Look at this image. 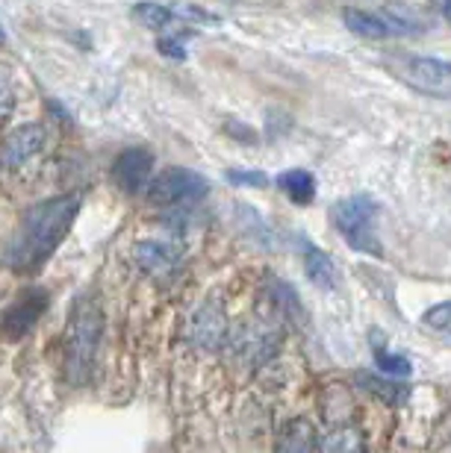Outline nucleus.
Segmentation results:
<instances>
[{
    "label": "nucleus",
    "mask_w": 451,
    "mask_h": 453,
    "mask_svg": "<svg viewBox=\"0 0 451 453\" xmlns=\"http://www.w3.org/2000/svg\"><path fill=\"white\" fill-rule=\"evenodd\" d=\"M83 206V195L71 192L62 197H51L30 206L21 221H18L12 239L6 244L4 262L15 274H35L48 262L62 239L71 233V226L77 221V212Z\"/></svg>",
    "instance_id": "1"
},
{
    "label": "nucleus",
    "mask_w": 451,
    "mask_h": 453,
    "mask_svg": "<svg viewBox=\"0 0 451 453\" xmlns=\"http://www.w3.org/2000/svg\"><path fill=\"white\" fill-rule=\"evenodd\" d=\"M104 333V315L92 297H80L66 327V380L71 386H83L92 374L97 344Z\"/></svg>",
    "instance_id": "2"
},
{
    "label": "nucleus",
    "mask_w": 451,
    "mask_h": 453,
    "mask_svg": "<svg viewBox=\"0 0 451 453\" xmlns=\"http://www.w3.org/2000/svg\"><path fill=\"white\" fill-rule=\"evenodd\" d=\"M330 221L354 250L381 257V239H377V203L369 195H351L346 201H337L330 206Z\"/></svg>",
    "instance_id": "3"
},
{
    "label": "nucleus",
    "mask_w": 451,
    "mask_h": 453,
    "mask_svg": "<svg viewBox=\"0 0 451 453\" xmlns=\"http://www.w3.org/2000/svg\"><path fill=\"white\" fill-rule=\"evenodd\" d=\"M390 68L401 83H408L416 92L451 101V62L431 57H395Z\"/></svg>",
    "instance_id": "4"
},
{
    "label": "nucleus",
    "mask_w": 451,
    "mask_h": 453,
    "mask_svg": "<svg viewBox=\"0 0 451 453\" xmlns=\"http://www.w3.org/2000/svg\"><path fill=\"white\" fill-rule=\"evenodd\" d=\"M206 180L198 171L189 168H166L159 177L151 180L148 186V201L157 206H177V203H192L198 197L206 195Z\"/></svg>",
    "instance_id": "5"
},
{
    "label": "nucleus",
    "mask_w": 451,
    "mask_h": 453,
    "mask_svg": "<svg viewBox=\"0 0 451 453\" xmlns=\"http://www.w3.org/2000/svg\"><path fill=\"white\" fill-rule=\"evenodd\" d=\"M44 306H48V297L42 292H27L24 297H18V301L9 303L4 315H0V336L9 342L24 339L27 333L35 327V321L42 319Z\"/></svg>",
    "instance_id": "6"
},
{
    "label": "nucleus",
    "mask_w": 451,
    "mask_h": 453,
    "mask_svg": "<svg viewBox=\"0 0 451 453\" xmlns=\"http://www.w3.org/2000/svg\"><path fill=\"white\" fill-rule=\"evenodd\" d=\"M151 174H153V157L145 148H128L119 153L113 165V177L119 183L121 192L128 195H139L151 186Z\"/></svg>",
    "instance_id": "7"
},
{
    "label": "nucleus",
    "mask_w": 451,
    "mask_h": 453,
    "mask_svg": "<svg viewBox=\"0 0 451 453\" xmlns=\"http://www.w3.org/2000/svg\"><path fill=\"white\" fill-rule=\"evenodd\" d=\"M342 21L351 33L363 35V39H390V35H408L413 33V24L404 18L384 15V12H366V9H346Z\"/></svg>",
    "instance_id": "8"
},
{
    "label": "nucleus",
    "mask_w": 451,
    "mask_h": 453,
    "mask_svg": "<svg viewBox=\"0 0 451 453\" xmlns=\"http://www.w3.org/2000/svg\"><path fill=\"white\" fill-rule=\"evenodd\" d=\"M44 148V127L42 124H24L6 135L4 148H0V165L9 171H18L35 159Z\"/></svg>",
    "instance_id": "9"
},
{
    "label": "nucleus",
    "mask_w": 451,
    "mask_h": 453,
    "mask_svg": "<svg viewBox=\"0 0 451 453\" xmlns=\"http://www.w3.org/2000/svg\"><path fill=\"white\" fill-rule=\"evenodd\" d=\"M133 259L139 262V268L145 271V274L157 277V280H166V277H171L180 268V253L175 248H168V244L151 242V239L136 244V250H133Z\"/></svg>",
    "instance_id": "10"
},
{
    "label": "nucleus",
    "mask_w": 451,
    "mask_h": 453,
    "mask_svg": "<svg viewBox=\"0 0 451 453\" xmlns=\"http://www.w3.org/2000/svg\"><path fill=\"white\" fill-rule=\"evenodd\" d=\"M230 336H228L224 312L215 303H204L192 319V342L201 344V348H206V350H215V348H222Z\"/></svg>",
    "instance_id": "11"
},
{
    "label": "nucleus",
    "mask_w": 451,
    "mask_h": 453,
    "mask_svg": "<svg viewBox=\"0 0 451 453\" xmlns=\"http://www.w3.org/2000/svg\"><path fill=\"white\" fill-rule=\"evenodd\" d=\"M304 271H307V280H310L313 286L324 288V292H333L337 283H339L333 259L324 250H319V248H307V253H304Z\"/></svg>",
    "instance_id": "12"
},
{
    "label": "nucleus",
    "mask_w": 451,
    "mask_h": 453,
    "mask_svg": "<svg viewBox=\"0 0 451 453\" xmlns=\"http://www.w3.org/2000/svg\"><path fill=\"white\" fill-rule=\"evenodd\" d=\"M277 186L284 188L286 195H290L292 203H301L307 206L315 197V180L310 171L304 168H292V171H284L281 177H277Z\"/></svg>",
    "instance_id": "13"
},
{
    "label": "nucleus",
    "mask_w": 451,
    "mask_h": 453,
    "mask_svg": "<svg viewBox=\"0 0 451 453\" xmlns=\"http://www.w3.org/2000/svg\"><path fill=\"white\" fill-rule=\"evenodd\" d=\"M319 441H315V430L310 427V421L304 418H295L284 427L281 439H277V448L281 450H292V453H301V450H313Z\"/></svg>",
    "instance_id": "14"
},
{
    "label": "nucleus",
    "mask_w": 451,
    "mask_h": 453,
    "mask_svg": "<svg viewBox=\"0 0 451 453\" xmlns=\"http://www.w3.org/2000/svg\"><path fill=\"white\" fill-rule=\"evenodd\" d=\"M360 386L366 388V392H372L381 397L384 403H401L404 397H408V388H404L401 383H393V380H384V377H372L366 374V371H360L357 374Z\"/></svg>",
    "instance_id": "15"
},
{
    "label": "nucleus",
    "mask_w": 451,
    "mask_h": 453,
    "mask_svg": "<svg viewBox=\"0 0 451 453\" xmlns=\"http://www.w3.org/2000/svg\"><path fill=\"white\" fill-rule=\"evenodd\" d=\"M272 301H275V310L277 312H284L286 319H292L295 324H301L304 319V303L299 301V295L292 292V286H286L281 283V280H272Z\"/></svg>",
    "instance_id": "16"
},
{
    "label": "nucleus",
    "mask_w": 451,
    "mask_h": 453,
    "mask_svg": "<svg viewBox=\"0 0 451 453\" xmlns=\"http://www.w3.org/2000/svg\"><path fill=\"white\" fill-rule=\"evenodd\" d=\"M133 18H136L145 30H166L177 15H175V9L159 6V4H136L133 6Z\"/></svg>",
    "instance_id": "17"
},
{
    "label": "nucleus",
    "mask_w": 451,
    "mask_h": 453,
    "mask_svg": "<svg viewBox=\"0 0 451 453\" xmlns=\"http://www.w3.org/2000/svg\"><path fill=\"white\" fill-rule=\"evenodd\" d=\"M422 324H425L428 330L439 333V336L451 339V301L431 306V310L422 315Z\"/></svg>",
    "instance_id": "18"
},
{
    "label": "nucleus",
    "mask_w": 451,
    "mask_h": 453,
    "mask_svg": "<svg viewBox=\"0 0 451 453\" xmlns=\"http://www.w3.org/2000/svg\"><path fill=\"white\" fill-rule=\"evenodd\" d=\"M377 368L386 371L390 377H410V362L401 353H390V350H377Z\"/></svg>",
    "instance_id": "19"
},
{
    "label": "nucleus",
    "mask_w": 451,
    "mask_h": 453,
    "mask_svg": "<svg viewBox=\"0 0 451 453\" xmlns=\"http://www.w3.org/2000/svg\"><path fill=\"white\" fill-rule=\"evenodd\" d=\"M228 180L237 186H266L268 183V177L263 174V171H242V168H230Z\"/></svg>",
    "instance_id": "20"
},
{
    "label": "nucleus",
    "mask_w": 451,
    "mask_h": 453,
    "mask_svg": "<svg viewBox=\"0 0 451 453\" xmlns=\"http://www.w3.org/2000/svg\"><path fill=\"white\" fill-rule=\"evenodd\" d=\"M175 15L177 18H189V21H201V24H215L219 18H215L213 12H204V9H198V6H177L175 9Z\"/></svg>",
    "instance_id": "21"
},
{
    "label": "nucleus",
    "mask_w": 451,
    "mask_h": 453,
    "mask_svg": "<svg viewBox=\"0 0 451 453\" xmlns=\"http://www.w3.org/2000/svg\"><path fill=\"white\" fill-rule=\"evenodd\" d=\"M157 48H159V53H166V57H171V59H183L186 57V48H183V42H180V39H159Z\"/></svg>",
    "instance_id": "22"
},
{
    "label": "nucleus",
    "mask_w": 451,
    "mask_h": 453,
    "mask_svg": "<svg viewBox=\"0 0 451 453\" xmlns=\"http://www.w3.org/2000/svg\"><path fill=\"white\" fill-rule=\"evenodd\" d=\"M322 448H330V450H346V448H360V439H351L348 436H328L322 441Z\"/></svg>",
    "instance_id": "23"
},
{
    "label": "nucleus",
    "mask_w": 451,
    "mask_h": 453,
    "mask_svg": "<svg viewBox=\"0 0 451 453\" xmlns=\"http://www.w3.org/2000/svg\"><path fill=\"white\" fill-rule=\"evenodd\" d=\"M6 112H9V92L0 86V118H4Z\"/></svg>",
    "instance_id": "24"
},
{
    "label": "nucleus",
    "mask_w": 451,
    "mask_h": 453,
    "mask_svg": "<svg viewBox=\"0 0 451 453\" xmlns=\"http://www.w3.org/2000/svg\"><path fill=\"white\" fill-rule=\"evenodd\" d=\"M443 12H446V21L451 24V0H446V6H443Z\"/></svg>",
    "instance_id": "25"
},
{
    "label": "nucleus",
    "mask_w": 451,
    "mask_h": 453,
    "mask_svg": "<svg viewBox=\"0 0 451 453\" xmlns=\"http://www.w3.org/2000/svg\"><path fill=\"white\" fill-rule=\"evenodd\" d=\"M0 39H4V33H0Z\"/></svg>",
    "instance_id": "26"
}]
</instances>
